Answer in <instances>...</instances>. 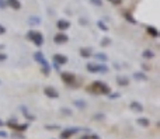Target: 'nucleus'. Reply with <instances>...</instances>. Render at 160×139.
I'll list each match as a JSON object with an SVG mask.
<instances>
[{
  "label": "nucleus",
  "mask_w": 160,
  "mask_h": 139,
  "mask_svg": "<svg viewBox=\"0 0 160 139\" xmlns=\"http://www.w3.org/2000/svg\"><path fill=\"white\" fill-rule=\"evenodd\" d=\"M89 91L90 93H96V94H110V87L101 82H94L89 86Z\"/></svg>",
  "instance_id": "obj_1"
},
{
  "label": "nucleus",
  "mask_w": 160,
  "mask_h": 139,
  "mask_svg": "<svg viewBox=\"0 0 160 139\" xmlns=\"http://www.w3.org/2000/svg\"><path fill=\"white\" fill-rule=\"evenodd\" d=\"M27 38H28V40H31L37 46H41L42 42H44L42 34H41V32H38V31H30L28 34H27Z\"/></svg>",
  "instance_id": "obj_2"
},
{
  "label": "nucleus",
  "mask_w": 160,
  "mask_h": 139,
  "mask_svg": "<svg viewBox=\"0 0 160 139\" xmlns=\"http://www.w3.org/2000/svg\"><path fill=\"white\" fill-rule=\"evenodd\" d=\"M87 70H89V72H93V73H106V72H108L107 66H103V65H93V63L87 65Z\"/></svg>",
  "instance_id": "obj_3"
},
{
  "label": "nucleus",
  "mask_w": 160,
  "mask_h": 139,
  "mask_svg": "<svg viewBox=\"0 0 160 139\" xmlns=\"http://www.w3.org/2000/svg\"><path fill=\"white\" fill-rule=\"evenodd\" d=\"M62 80H63L65 83L73 84L76 82V76L73 75V73H70V72H63V73H62Z\"/></svg>",
  "instance_id": "obj_4"
},
{
  "label": "nucleus",
  "mask_w": 160,
  "mask_h": 139,
  "mask_svg": "<svg viewBox=\"0 0 160 139\" xmlns=\"http://www.w3.org/2000/svg\"><path fill=\"white\" fill-rule=\"evenodd\" d=\"M53 41H55V44H59V45H61V44L67 42V41H69V37H67L66 34H62V32H61V34H56V35L53 37Z\"/></svg>",
  "instance_id": "obj_5"
},
{
  "label": "nucleus",
  "mask_w": 160,
  "mask_h": 139,
  "mask_svg": "<svg viewBox=\"0 0 160 139\" xmlns=\"http://www.w3.org/2000/svg\"><path fill=\"white\" fill-rule=\"evenodd\" d=\"M45 96L51 97V98H58V97H59V93H58L53 87H46V89H45Z\"/></svg>",
  "instance_id": "obj_6"
},
{
  "label": "nucleus",
  "mask_w": 160,
  "mask_h": 139,
  "mask_svg": "<svg viewBox=\"0 0 160 139\" xmlns=\"http://www.w3.org/2000/svg\"><path fill=\"white\" fill-rule=\"evenodd\" d=\"M56 27H58V30L65 31V30H67V28L70 27V22L66 21V20H59V21L56 22Z\"/></svg>",
  "instance_id": "obj_7"
},
{
  "label": "nucleus",
  "mask_w": 160,
  "mask_h": 139,
  "mask_svg": "<svg viewBox=\"0 0 160 139\" xmlns=\"http://www.w3.org/2000/svg\"><path fill=\"white\" fill-rule=\"evenodd\" d=\"M76 132H79V129H76V128H73V129H66V131H63L62 132V135H61V138L62 139H69L73 134H76Z\"/></svg>",
  "instance_id": "obj_8"
},
{
  "label": "nucleus",
  "mask_w": 160,
  "mask_h": 139,
  "mask_svg": "<svg viewBox=\"0 0 160 139\" xmlns=\"http://www.w3.org/2000/svg\"><path fill=\"white\" fill-rule=\"evenodd\" d=\"M53 59H55V62H56L58 65H65L66 62H67V58H66L65 55H59V54L55 55Z\"/></svg>",
  "instance_id": "obj_9"
},
{
  "label": "nucleus",
  "mask_w": 160,
  "mask_h": 139,
  "mask_svg": "<svg viewBox=\"0 0 160 139\" xmlns=\"http://www.w3.org/2000/svg\"><path fill=\"white\" fill-rule=\"evenodd\" d=\"M131 110H132L133 112H142V111H143V107H142V104H139L138 101H132V103H131Z\"/></svg>",
  "instance_id": "obj_10"
},
{
  "label": "nucleus",
  "mask_w": 160,
  "mask_h": 139,
  "mask_svg": "<svg viewBox=\"0 0 160 139\" xmlns=\"http://www.w3.org/2000/svg\"><path fill=\"white\" fill-rule=\"evenodd\" d=\"M7 4L13 7V9H16V10H20L21 9V4H20V1L18 0H7Z\"/></svg>",
  "instance_id": "obj_11"
},
{
  "label": "nucleus",
  "mask_w": 160,
  "mask_h": 139,
  "mask_svg": "<svg viewBox=\"0 0 160 139\" xmlns=\"http://www.w3.org/2000/svg\"><path fill=\"white\" fill-rule=\"evenodd\" d=\"M80 55H82L83 58H90V56H91V49H90V48H82V49H80Z\"/></svg>",
  "instance_id": "obj_12"
},
{
  "label": "nucleus",
  "mask_w": 160,
  "mask_h": 139,
  "mask_svg": "<svg viewBox=\"0 0 160 139\" xmlns=\"http://www.w3.org/2000/svg\"><path fill=\"white\" fill-rule=\"evenodd\" d=\"M136 122H138L140 127H149V125H150V121L148 119V118H138V121H136Z\"/></svg>",
  "instance_id": "obj_13"
},
{
  "label": "nucleus",
  "mask_w": 160,
  "mask_h": 139,
  "mask_svg": "<svg viewBox=\"0 0 160 139\" xmlns=\"http://www.w3.org/2000/svg\"><path fill=\"white\" fill-rule=\"evenodd\" d=\"M145 59H153L155 58V54L152 52V51H149V49H146L145 52H143V55H142Z\"/></svg>",
  "instance_id": "obj_14"
},
{
  "label": "nucleus",
  "mask_w": 160,
  "mask_h": 139,
  "mask_svg": "<svg viewBox=\"0 0 160 139\" xmlns=\"http://www.w3.org/2000/svg\"><path fill=\"white\" fill-rule=\"evenodd\" d=\"M117 82H118V84L119 86H128V83H129V80L127 79V77H118Z\"/></svg>",
  "instance_id": "obj_15"
},
{
  "label": "nucleus",
  "mask_w": 160,
  "mask_h": 139,
  "mask_svg": "<svg viewBox=\"0 0 160 139\" xmlns=\"http://www.w3.org/2000/svg\"><path fill=\"white\" fill-rule=\"evenodd\" d=\"M148 32H149L152 37H157V35H159V32H157V30H156L155 27H148Z\"/></svg>",
  "instance_id": "obj_16"
},
{
  "label": "nucleus",
  "mask_w": 160,
  "mask_h": 139,
  "mask_svg": "<svg viewBox=\"0 0 160 139\" xmlns=\"http://www.w3.org/2000/svg\"><path fill=\"white\" fill-rule=\"evenodd\" d=\"M133 77H136V79H139V80H146V76L143 75V73H138V72L133 75Z\"/></svg>",
  "instance_id": "obj_17"
},
{
  "label": "nucleus",
  "mask_w": 160,
  "mask_h": 139,
  "mask_svg": "<svg viewBox=\"0 0 160 139\" xmlns=\"http://www.w3.org/2000/svg\"><path fill=\"white\" fill-rule=\"evenodd\" d=\"M39 21H41V20H39L38 17H37V18H35V17H31V18H30V24H32V25H35V24H39Z\"/></svg>",
  "instance_id": "obj_18"
},
{
  "label": "nucleus",
  "mask_w": 160,
  "mask_h": 139,
  "mask_svg": "<svg viewBox=\"0 0 160 139\" xmlns=\"http://www.w3.org/2000/svg\"><path fill=\"white\" fill-rule=\"evenodd\" d=\"M80 139H100L97 135H86V136H82Z\"/></svg>",
  "instance_id": "obj_19"
},
{
  "label": "nucleus",
  "mask_w": 160,
  "mask_h": 139,
  "mask_svg": "<svg viewBox=\"0 0 160 139\" xmlns=\"http://www.w3.org/2000/svg\"><path fill=\"white\" fill-rule=\"evenodd\" d=\"M98 27H100L101 30H104V31H108V27H107L106 24H103V21H98Z\"/></svg>",
  "instance_id": "obj_20"
},
{
  "label": "nucleus",
  "mask_w": 160,
  "mask_h": 139,
  "mask_svg": "<svg viewBox=\"0 0 160 139\" xmlns=\"http://www.w3.org/2000/svg\"><path fill=\"white\" fill-rule=\"evenodd\" d=\"M96 58L97 59H100V61H107V56L106 55H103V54H97Z\"/></svg>",
  "instance_id": "obj_21"
},
{
  "label": "nucleus",
  "mask_w": 160,
  "mask_h": 139,
  "mask_svg": "<svg viewBox=\"0 0 160 139\" xmlns=\"http://www.w3.org/2000/svg\"><path fill=\"white\" fill-rule=\"evenodd\" d=\"M90 1H91L93 4H96V6H101V4H103L101 0H90Z\"/></svg>",
  "instance_id": "obj_22"
},
{
  "label": "nucleus",
  "mask_w": 160,
  "mask_h": 139,
  "mask_svg": "<svg viewBox=\"0 0 160 139\" xmlns=\"http://www.w3.org/2000/svg\"><path fill=\"white\" fill-rule=\"evenodd\" d=\"M7 6V1L6 0H0V9H4Z\"/></svg>",
  "instance_id": "obj_23"
},
{
  "label": "nucleus",
  "mask_w": 160,
  "mask_h": 139,
  "mask_svg": "<svg viewBox=\"0 0 160 139\" xmlns=\"http://www.w3.org/2000/svg\"><path fill=\"white\" fill-rule=\"evenodd\" d=\"M75 104H76V106H77L79 108H84V107H86V104H84V103H79V101H76Z\"/></svg>",
  "instance_id": "obj_24"
},
{
  "label": "nucleus",
  "mask_w": 160,
  "mask_h": 139,
  "mask_svg": "<svg viewBox=\"0 0 160 139\" xmlns=\"http://www.w3.org/2000/svg\"><path fill=\"white\" fill-rule=\"evenodd\" d=\"M110 42H111V41H110L108 38H104V40L101 41V44H103V45H107V44H110Z\"/></svg>",
  "instance_id": "obj_25"
},
{
  "label": "nucleus",
  "mask_w": 160,
  "mask_h": 139,
  "mask_svg": "<svg viewBox=\"0 0 160 139\" xmlns=\"http://www.w3.org/2000/svg\"><path fill=\"white\" fill-rule=\"evenodd\" d=\"M110 1H111L112 4H121V1H122V0H110Z\"/></svg>",
  "instance_id": "obj_26"
},
{
  "label": "nucleus",
  "mask_w": 160,
  "mask_h": 139,
  "mask_svg": "<svg viewBox=\"0 0 160 139\" xmlns=\"http://www.w3.org/2000/svg\"><path fill=\"white\" fill-rule=\"evenodd\" d=\"M4 32H6V28H4L3 25H0V35H3Z\"/></svg>",
  "instance_id": "obj_27"
},
{
  "label": "nucleus",
  "mask_w": 160,
  "mask_h": 139,
  "mask_svg": "<svg viewBox=\"0 0 160 139\" xmlns=\"http://www.w3.org/2000/svg\"><path fill=\"white\" fill-rule=\"evenodd\" d=\"M0 61H6V55L4 54H0Z\"/></svg>",
  "instance_id": "obj_28"
},
{
  "label": "nucleus",
  "mask_w": 160,
  "mask_h": 139,
  "mask_svg": "<svg viewBox=\"0 0 160 139\" xmlns=\"http://www.w3.org/2000/svg\"><path fill=\"white\" fill-rule=\"evenodd\" d=\"M0 136H1V138H6L7 134H6V132H0Z\"/></svg>",
  "instance_id": "obj_29"
},
{
  "label": "nucleus",
  "mask_w": 160,
  "mask_h": 139,
  "mask_svg": "<svg viewBox=\"0 0 160 139\" xmlns=\"http://www.w3.org/2000/svg\"><path fill=\"white\" fill-rule=\"evenodd\" d=\"M143 69H145V70H150V66H148V65H143Z\"/></svg>",
  "instance_id": "obj_30"
},
{
  "label": "nucleus",
  "mask_w": 160,
  "mask_h": 139,
  "mask_svg": "<svg viewBox=\"0 0 160 139\" xmlns=\"http://www.w3.org/2000/svg\"><path fill=\"white\" fill-rule=\"evenodd\" d=\"M1 125H3V121H1V119H0V127H1Z\"/></svg>",
  "instance_id": "obj_31"
}]
</instances>
